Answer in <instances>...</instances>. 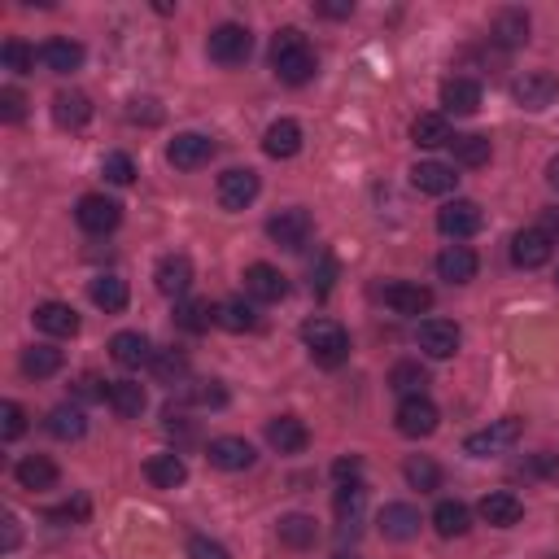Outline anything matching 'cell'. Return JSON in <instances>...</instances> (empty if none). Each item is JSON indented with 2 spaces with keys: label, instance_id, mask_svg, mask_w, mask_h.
Instances as JSON below:
<instances>
[{
  "label": "cell",
  "instance_id": "2",
  "mask_svg": "<svg viewBox=\"0 0 559 559\" xmlns=\"http://www.w3.org/2000/svg\"><path fill=\"white\" fill-rule=\"evenodd\" d=\"M302 341L311 350V359L319 367H341L350 359V332L337 319H306L302 324Z\"/></svg>",
  "mask_w": 559,
  "mask_h": 559
},
{
  "label": "cell",
  "instance_id": "7",
  "mask_svg": "<svg viewBox=\"0 0 559 559\" xmlns=\"http://www.w3.org/2000/svg\"><path fill=\"white\" fill-rule=\"evenodd\" d=\"M75 219H79V228L88 232V236H105V232L118 228V219H123V206H118L114 197H105V193H88V197H79Z\"/></svg>",
  "mask_w": 559,
  "mask_h": 559
},
{
  "label": "cell",
  "instance_id": "23",
  "mask_svg": "<svg viewBox=\"0 0 559 559\" xmlns=\"http://www.w3.org/2000/svg\"><path fill=\"white\" fill-rule=\"evenodd\" d=\"M442 105H446V114H477L481 110V83L468 75H450L442 83Z\"/></svg>",
  "mask_w": 559,
  "mask_h": 559
},
{
  "label": "cell",
  "instance_id": "20",
  "mask_svg": "<svg viewBox=\"0 0 559 559\" xmlns=\"http://www.w3.org/2000/svg\"><path fill=\"white\" fill-rule=\"evenodd\" d=\"M385 306L398 315H424V311H433V289L411 284V280H394L385 289Z\"/></svg>",
  "mask_w": 559,
  "mask_h": 559
},
{
  "label": "cell",
  "instance_id": "56",
  "mask_svg": "<svg viewBox=\"0 0 559 559\" xmlns=\"http://www.w3.org/2000/svg\"><path fill=\"white\" fill-rule=\"evenodd\" d=\"M315 14H319V18H350L354 5H350V0H319Z\"/></svg>",
  "mask_w": 559,
  "mask_h": 559
},
{
  "label": "cell",
  "instance_id": "58",
  "mask_svg": "<svg viewBox=\"0 0 559 559\" xmlns=\"http://www.w3.org/2000/svg\"><path fill=\"white\" fill-rule=\"evenodd\" d=\"M538 228H542L546 236H551V245L559 241V206H555V210H546V214H542V223H538Z\"/></svg>",
  "mask_w": 559,
  "mask_h": 559
},
{
  "label": "cell",
  "instance_id": "52",
  "mask_svg": "<svg viewBox=\"0 0 559 559\" xmlns=\"http://www.w3.org/2000/svg\"><path fill=\"white\" fill-rule=\"evenodd\" d=\"M529 472L542 481H559V450H538V455H529Z\"/></svg>",
  "mask_w": 559,
  "mask_h": 559
},
{
  "label": "cell",
  "instance_id": "59",
  "mask_svg": "<svg viewBox=\"0 0 559 559\" xmlns=\"http://www.w3.org/2000/svg\"><path fill=\"white\" fill-rule=\"evenodd\" d=\"M18 546V516H5V551Z\"/></svg>",
  "mask_w": 559,
  "mask_h": 559
},
{
  "label": "cell",
  "instance_id": "13",
  "mask_svg": "<svg viewBox=\"0 0 559 559\" xmlns=\"http://www.w3.org/2000/svg\"><path fill=\"white\" fill-rule=\"evenodd\" d=\"M245 293L254 302H284L289 297V276L271 263H249L245 267Z\"/></svg>",
  "mask_w": 559,
  "mask_h": 559
},
{
  "label": "cell",
  "instance_id": "41",
  "mask_svg": "<svg viewBox=\"0 0 559 559\" xmlns=\"http://www.w3.org/2000/svg\"><path fill=\"white\" fill-rule=\"evenodd\" d=\"M402 477H407V485H411V490H420V494L442 490V468H437L428 455H415V459L402 463Z\"/></svg>",
  "mask_w": 559,
  "mask_h": 559
},
{
  "label": "cell",
  "instance_id": "16",
  "mask_svg": "<svg viewBox=\"0 0 559 559\" xmlns=\"http://www.w3.org/2000/svg\"><path fill=\"white\" fill-rule=\"evenodd\" d=\"M376 529H380V538H389V542H411L415 533H420V511L411 503H385L376 516Z\"/></svg>",
  "mask_w": 559,
  "mask_h": 559
},
{
  "label": "cell",
  "instance_id": "5",
  "mask_svg": "<svg viewBox=\"0 0 559 559\" xmlns=\"http://www.w3.org/2000/svg\"><path fill=\"white\" fill-rule=\"evenodd\" d=\"M481 228H485V214L477 201H468V197H455L437 210V232L450 236V241H468V236H477Z\"/></svg>",
  "mask_w": 559,
  "mask_h": 559
},
{
  "label": "cell",
  "instance_id": "11",
  "mask_svg": "<svg viewBox=\"0 0 559 559\" xmlns=\"http://www.w3.org/2000/svg\"><path fill=\"white\" fill-rule=\"evenodd\" d=\"M415 341H420V350L428 354V359H455L463 332H459L455 319H424L420 332H415Z\"/></svg>",
  "mask_w": 559,
  "mask_h": 559
},
{
  "label": "cell",
  "instance_id": "15",
  "mask_svg": "<svg viewBox=\"0 0 559 559\" xmlns=\"http://www.w3.org/2000/svg\"><path fill=\"white\" fill-rule=\"evenodd\" d=\"M206 459H210V468H219V472H245V468H254L258 455L245 437H214L206 446Z\"/></svg>",
  "mask_w": 559,
  "mask_h": 559
},
{
  "label": "cell",
  "instance_id": "26",
  "mask_svg": "<svg viewBox=\"0 0 559 559\" xmlns=\"http://www.w3.org/2000/svg\"><path fill=\"white\" fill-rule=\"evenodd\" d=\"M35 328L49 332V337H75L79 332V311L66 302H44L35 306Z\"/></svg>",
  "mask_w": 559,
  "mask_h": 559
},
{
  "label": "cell",
  "instance_id": "21",
  "mask_svg": "<svg viewBox=\"0 0 559 559\" xmlns=\"http://www.w3.org/2000/svg\"><path fill=\"white\" fill-rule=\"evenodd\" d=\"M477 267H481V258L472 254L468 245H446L442 254H437V276L450 280V284H468V280H477Z\"/></svg>",
  "mask_w": 559,
  "mask_h": 559
},
{
  "label": "cell",
  "instance_id": "28",
  "mask_svg": "<svg viewBox=\"0 0 559 559\" xmlns=\"http://www.w3.org/2000/svg\"><path fill=\"white\" fill-rule=\"evenodd\" d=\"M44 428H49L57 442H79V437L88 433V415H83V407H75V402H62V407L49 411Z\"/></svg>",
  "mask_w": 559,
  "mask_h": 559
},
{
  "label": "cell",
  "instance_id": "51",
  "mask_svg": "<svg viewBox=\"0 0 559 559\" xmlns=\"http://www.w3.org/2000/svg\"><path fill=\"white\" fill-rule=\"evenodd\" d=\"M188 559H232V555H228V546H219L206 533H193L188 538Z\"/></svg>",
  "mask_w": 559,
  "mask_h": 559
},
{
  "label": "cell",
  "instance_id": "49",
  "mask_svg": "<svg viewBox=\"0 0 559 559\" xmlns=\"http://www.w3.org/2000/svg\"><path fill=\"white\" fill-rule=\"evenodd\" d=\"M22 433H27V411H22L18 402H5V407H0V437H5V442H18Z\"/></svg>",
  "mask_w": 559,
  "mask_h": 559
},
{
  "label": "cell",
  "instance_id": "48",
  "mask_svg": "<svg viewBox=\"0 0 559 559\" xmlns=\"http://www.w3.org/2000/svg\"><path fill=\"white\" fill-rule=\"evenodd\" d=\"M0 57H5V66L14 70V75H31V70H35V49H31V44H22V40H5Z\"/></svg>",
  "mask_w": 559,
  "mask_h": 559
},
{
  "label": "cell",
  "instance_id": "54",
  "mask_svg": "<svg viewBox=\"0 0 559 559\" xmlns=\"http://www.w3.org/2000/svg\"><path fill=\"white\" fill-rule=\"evenodd\" d=\"M49 520H57V525H75V520H88V498H75V503H66V507H53L49 511Z\"/></svg>",
  "mask_w": 559,
  "mask_h": 559
},
{
  "label": "cell",
  "instance_id": "40",
  "mask_svg": "<svg viewBox=\"0 0 559 559\" xmlns=\"http://www.w3.org/2000/svg\"><path fill=\"white\" fill-rule=\"evenodd\" d=\"M22 372H27L31 380H49L62 372V350H53V346H31V350H22Z\"/></svg>",
  "mask_w": 559,
  "mask_h": 559
},
{
  "label": "cell",
  "instance_id": "19",
  "mask_svg": "<svg viewBox=\"0 0 559 559\" xmlns=\"http://www.w3.org/2000/svg\"><path fill=\"white\" fill-rule=\"evenodd\" d=\"M411 184H415V193L446 197V193H455L459 175H455V166H446V162H415L411 166Z\"/></svg>",
  "mask_w": 559,
  "mask_h": 559
},
{
  "label": "cell",
  "instance_id": "34",
  "mask_svg": "<svg viewBox=\"0 0 559 559\" xmlns=\"http://www.w3.org/2000/svg\"><path fill=\"white\" fill-rule=\"evenodd\" d=\"M433 529L442 533V538H463V533L472 529V511L468 503H459V498H442L433 511Z\"/></svg>",
  "mask_w": 559,
  "mask_h": 559
},
{
  "label": "cell",
  "instance_id": "14",
  "mask_svg": "<svg viewBox=\"0 0 559 559\" xmlns=\"http://www.w3.org/2000/svg\"><path fill=\"white\" fill-rule=\"evenodd\" d=\"M551 236H546L542 228H520L516 236H511V263L525 267V271H538L551 263Z\"/></svg>",
  "mask_w": 559,
  "mask_h": 559
},
{
  "label": "cell",
  "instance_id": "37",
  "mask_svg": "<svg viewBox=\"0 0 559 559\" xmlns=\"http://www.w3.org/2000/svg\"><path fill=\"white\" fill-rule=\"evenodd\" d=\"M389 389L402 398H420L428 389V367H420L415 359H402L394 363V372H389Z\"/></svg>",
  "mask_w": 559,
  "mask_h": 559
},
{
  "label": "cell",
  "instance_id": "44",
  "mask_svg": "<svg viewBox=\"0 0 559 559\" xmlns=\"http://www.w3.org/2000/svg\"><path fill=\"white\" fill-rule=\"evenodd\" d=\"M184 398L193 402V407H201V411H219V407H228V389H223L219 380H193V385L184 389Z\"/></svg>",
  "mask_w": 559,
  "mask_h": 559
},
{
  "label": "cell",
  "instance_id": "10",
  "mask_svg": "<svg viewBox=\"0 0 559 559\" xmlns=\"http://www.w3.org/2000/svg\"><path fill=\"white\" fill-rule=\"evenodd\" d=\"M258 171H249V166H232V171H223L219 175V206L223 210H245V206H254V197H258Z\"/></svg>",
  "mask_w": 559,
  "mask_h": 559
},
{
  "label": "cell",
  "instance_id": "8",
  "mask_svg": "<svg viewBox=\"0 0 559 559\" xmlns=\"http://www.w3.org/2000/svg\"><path fill=\"white\" fill-rule=\"evenodd\" d=\"M311 232H315V219L302 206H289V210H280V214L267 219V236L280 249H302L306 241H311Z\"/></svg>",
  "mask_w": 559,
  "mask_h": 559
},
{
  "label": "cell",
  "instance_id": "55",
  "mask_svg": "<svg viewBox=\"0 0 559 559\" xmlns=\"http://www.w3.org/2000/svg\"><path fill=\"white\" fill-rule=\"evenodd\" d=\"M127 118H132V123H140V118H145V123H162V110H158V101H132Z\"/></svg>",
  "mask_w": 559,
  "mask_h": 559
},
{
  "label": "cell",
  "instance_id": "50",
  "mask_svg": "<svg viewBox=\"0 0 559 559\" xmlns=\"http://www.w3.org/2000/svg\"><path fill=\"white\" fill-rule=\"evenodd\" d=\"M0 118L5 123H22L27 118V97L18 88H0Z\"/></svg>",
  "mask_w": 559,
  "mask_h": 559
},
{
  "label": "cell",
  "instance_id": "60",
  "mask_svg": "<svg viewBox=\"0 0 559 559\" xmlns=\"http://www.w3.org/2000/svg\"><path fill=\"white\" fill-rule=\"evenodd\" d=\"M546 184L559 193V158H551V166H546Z\"/></svg>",
  "mask_w": 559,
  "mask_h": 559
},
{
  "label": "cell",
  "instance_id": "30",
  "mask_svg": "<svg viewBox=\"0 0 559 559\" xmlns=\"http://www.w3.org/2000/svg\"><path fill=\"white\" fill-rule=\"evenodd\" d=\"M14 477H18L22 490H53L62 472H57V463H53V459H44V455H27V459H18Z\"/></svg>",
  "mask_w": 559,
  "mask_h": 559
},
{
  "label": "cell",
  "instance_id": "9",
  "mask_svg": "<svg viewBox=\"0 0 559 559\" xmlns=\"http://www.w3.org/2000/svg\"><path fill=\"white\" fill-rule=\"evenodd\" d=\"M398 433L402 437H433L437 424H442V411L433 407V398H402L398 402V415H394Z\"/></svg>",
  "mask_w": 559,
  "mask_h": 559
},
{
  "label": "cell",
  "instance_id": "24",
  "mask_svg": "<svg viewBox=\"0 0 559 559\" xmlns=\"http://www.w3.org/2000/svg\"><path fill=\"white\" fill-rule=\"evenodd\" d=\"M153 354L158 350L149 346L145 332H114L110 337V359L118 367H145V363H153Z\"/></svg>",
  "mask_w": 559,
  "mask_h": 559
},
{
  "label": "cell",
  "instance_id": "46",
  "mask_svg": "<svg viewBox=\"0 0 559 559\" xmlns=\"http://www.w3.org/2000/svg\"><path fill=\"white\" fill-rule=\"evenodd\" d=\"M101 175H105L110 184L127 188V184L136 180V162L127 158V153H105V158H101Z\"/></svg>",
  "mask_w": 559,
  "mask_h": 559
},
{
  "label": "cell",
  "instance_id": "29",
  "mask_svg": "<svg viewBox=\"0 0 559 559\" xmlns=\"http://www.w3.org/2000/svg\"><path fill=\"white\" fill-rule=\"evenodd\" d=\"M105 402L123 415V420H136L140 411L149 407V394L140 380H110V394H105Z\"/></svg>",
  "mask_w": 559,
  "mask_h": 559
},
{
  "label": "cell",
  "instance_id": "36",
  "mask_svg": "<svg viewBox=\"0 0 559 559\" xmlns=\"http://www.w3.org/2000/svg\"><path fill=\"white\" fill-rule=\"evenodd\" d=\"M411 140L420 149H442L455 140V132H450V123H446V114H420L411 123Z\"/></svg>",
  "mask_w": 559,
  "mask_h": 559
},
{
  "label": "cell",
  "instance_id": "18",
  "mask_svg": "<svg viewBox=\"0 0 559 559\" xmlns=\"http://www.w3.org/2000/svg\"><path fill=\"white\" fill-rule=\"evenodd\" d=\"M267 442L280 450V455H302L306 446H311V428H306L297 415H276V420L267 424Z\"/></svg>",
  "mask_w": 559,
  "mask_h": 559
},
{
  "label": "cell",
  "instance_id": "61",
  "mask_svg": "<svg viewBox=\"0 0 559 559\" xmlns=\"http://www.w3.org/2000/svg\"><path fill=\"white\" fill-rule=\"evenodd\" d=\"M555 284H559V271H555Z\"/></svg>",
  "mask_w": 559,
  "mask_h": 559
},
{
  "label": "cell",
  "instance_id": "1",
  "mask_svg": "<svg viewBox=\"0 0 559 559\" xmlns=\"http://www.w3.org/2000/svg\"><path fill=\"white\" fill-rule=\"evenodd\" d=\"M271 70H276L280 83H289V88H302V83L315 79L319 57L311 49V40L297 27L276 31V40H271Z\"/></svg>",
  "mask_w": 559,
  "mask_h": 559
},
{
  "label": "cell",
  "instance_id": "33",
  "mask_svg": "<svg viewBox=\"0 0 559 559\" xmlns=\"http://www.w3.org/2000/svg\"><path fill=\"white\" fill-rule=\"evenodd\" d=\"M88 293H92V302L101 306L105 315H118V311H127V280L123 276H114V271H105V276H97L88 284Z\"/></svg>",
  "mask_w": 559,
  "mask_h": 559
},
{
  "label": "cell",
  "instance_id": "43",
  "mask_svg": "<svg viewBox=\"0 0 559 559\" xmlns=\"http://www.w3.org/2000/svg\"><path fill=\"white\" fill-rule=\"evenodd\" d=\"M450 149H455V162L459 166H485V162H490V153H494L490 136H481V132L455 136V140H450Z\"/></svg>",
  "mask_w": 559,
  "mask_h": 559
},
{
  "label": "cell",
  "instance_id": "62",
  "mask_svg": "<svg viewBox=\"0 0 559 559\" xmlns=\"http://www.w3.org/2000/svg\"><path fill=\"white\" fill-rule=\"evenodd\" d=\"M337 559H350V555H337Z\"/></svg>",
  "mask_w": 559,
  "mask_h": 559
},
{
  "label": "cell",
  "instance_id": "27",
  "mask_svg": "<svg viewBox=\"0 0 559 559\" xmlns=\"http://www.w3.org/2000/svg\"><path fill=\"white\" fill-rule=\"evenodd\" d=\"M263 149H267V158H276V162L297 158V149H302V127H297L293 118H276L263 136Z\"/></svg>",
  "mask_w": 559,
  "mask_h": 559
},
{
  "label": "cell",
  "instance_id": "42",
  "mask_svg": "<svg viewBox=\"0 0 559 559\" xmlns=\"http://www.w3.org/2000/svg\"><path fill=\"white\" fill-rule=\"evenodd\" d=\"M219 328H228V332H254L258 328V311L245 302V297H228V302H219Z\"/></svg>",
  "mask_w": 559,
  "mask_h": 559
},
{
  "label": "cell",
  "instance_id": "35",
  "mask_svg": "<svg viewBox=\"0 0 559 559\" xmlns=\"http://www.w3.org/2000/svg\"><path fill=\"white\" fill-rule=\"evenodd\" d=\"M276 533H280V542L289 546V551H311V546L319 542V525H315V516H302V511L284 516Z\"/></svg>",
  "mask_w": 559,
  "mask_h": 559
},
{
  "label": "cell",
  "instance_id": "25",
  "mask_svg": "<svg viewBox=\"0 0 559 559\" xmlns=\"http://www.w3.org/2000/svg\"><path fill=\"white\" fill-rule=\"evenodd\" d=\"M145 477H149V485H158V490H180L188 481V463L175 455V450H162V455H149Z\"/></svg>",
  "mask_w": 559,
  "mask_h": 559
},
{
  "label": "cell",
  "instance_id": "31",
  "mask_svg": "<svg viewBox=\"0 0 559 559\" xmlns=\"http://www.w3.org/2000/svg\"><path fill=\"white\" fill-rule=\"evenodd\" d=\"M40 62L53 70V75H70V70L83 66V44L79 40H66V35H57L40 49Z\"/></svg>",
  "mask_w": 559,
  "mask_h": 559
},
{
  "label": "cell",
  "instance_id": "32",
  "mask_svg": "<svg viewBox=\"0 0 559 559\" xmlns=\"http://www.w3.org/2000/svg\"><path fill=\"white\" fill-rule=\"evenodd\" d=\"M92 118V101L83 92H57L53 97V123L66 127V132H79L83 123Z\"/></svg>",
  "mask_w": 559,
  "mask_h": 559
},
{
  "label": "cell",
  "instance_id": "57",
  "mask_svg": "<svg viewBox=\"0 0 559 559\" xmlns=\"http://www.w3.org/2000/svg\"><path fill=\"white\" fill-rule=\"evenodd\" d=\"M359 468H363V463L359 459H337V463H332V477H337L341 485H350V481H359Z\"/></svg>",
  "mask_w": 559,
  "mask_h": 559
},
{
  "label": "cell",
  "instance_id": "12",
  "mask_svg": "<svg viewBox=\"0 0 559 559\" xmlns=\"http://www.w3.org/2000/svg\"><path fill=\"white\" fill-rule=\"evenodd\" d=\"M210 158H214V140L201 132H180L171 140V149H166V162L175 171H201V166H210Z\"/></svg>",
  "mask_w": 559,
  "mask_h": 559
},
{
  "label": "cell",
  "instance_id": "4",
  "mask_svg": "<svg viewBox=\"0 0 559 559\" xmlns=\"http://www.w3.org/2000/svg\"><path fill=\"white\" fill-rule=\"evenodd\" d=\"M520 433H525V420L520 415H507V420H494L490 428H481V433H472L463 450H468L472 459H490V455H503L520 442Z\"/></svg>",
  "mask_w": 559,
  "mask_h": 559
},
{
  "label": "cell",
  "instance_id": "47",
  "mask_svg": "<svg viewBox=\"0 0 559 559\" xmlns=\"http://www.w3.org/2000/svg\"><path fill=\"white\" fill-rule=\"evenodd\" d=\"M363 481H350V485H341L337 490V516H341V525H350V520H359V511H363Z\"/></svg>",
  "mask_w": 559,
  "mask_h": 559
},
{
  "label": "cell",
  "instance_id": "53",
  "mask_svg": "<svg viewBox=\"0 0 559 559\" xmlns=\"http://www.w3.org/2000/svg\"><path fill=\"white\" fill-rule=\"evenodd\" d=\"M332 280H337V263H332V254H319V267H311V284L315 293L324 297L332 289Z\"/></svg>",
  "mask_w": 559,
  "mask_h": 559
},
{
  "label": "cell",
  "instance_id": "39",
  "mask_svg": "<svg viewBox=\"0 0 559 559\" xmlns=\"http://www.w3.org/2000/svg\"><path fill=\"white\" fill-rule=\"evenodd\" d=\"M175 324H180L184 332H210V324H219V306L201 302V297H193V302H180V306H175Z\"/></svg>",
  "mask_w": 559,
  "mask_h": 559
},
{
  "label": "cell",
  "instance_id": "6",
  "mask_svg": "<svg viewBox=\"0 0 559 559\" xmlns=\"http://www.w3.org/2000/svg\"><path fill=\"white\" fill-rule=\"evenodd\" d=\"M511 97H516L520 110L542 114L546 105H555V97H559V79L551 70H525V75H516V83H511Z\"/></svg>",
  "mask_w": 559,
  "mask_h": 559
},
{
  "label": "cell",
  "instance_id": "22",
  "mask_svg": "<svg viewBox=\"0 0 559 559\" xmlns=\"http://www.w3.org/2000/svg\"><path fill=\"white\" fill-rule=\"evenodd\" d=\"M481 520L485 525H494V529H511V525H520V516H525V503H520L516 494H507V490H494V494H485L481 498Z\"/></svg>",
  "mask_w": 559,
  "mask_h": 559
},
{
  "label": "cell",
  "instance_id": "17",
  "mask_svg": "<svg viewBox=\"0 0 559 559\" xmlns=\"http://www.w3.org/2000/svg\"><path fill=\"white\" fill-rule=\"evenodd\" d=\"M153 280H158V293L184 297L188 289H193V258H188V254H166V258H158V271H153Z\"/></svg>",
  "mask_w": 559,
  "mask_h": 559
},
{
  "label": "cell",
  "instance_id": "45",
  "mask_svg": "<svg viewBox=\"0 0 559 559\" xmlns=\"http://www.w3.org/2000/svg\"><path fill=\"white\" fill-rule=\"evenodd\" d=\"M149 367H153V376H158L162 385H175V380H184V376H188V359H184L180 350H158Z\"/></svg>",
  "mask_w": 559,
  "mask_h": 559
},
{
  "label": "cell",
  "instance_id": "38",
  "mask_svg": "<svg viewBox=\"0 0 559 559\" xmlns=\"http://www.w3.org/2000/svg\"><path fill=\"white\" fill-rule=\"evenodd\" d=\"M494 40L503 44V49H520V44L529 40V14L525 9H503V14L494 18Z\"/></svg>",
  "mask_w": 559,
  "mask_h": 559
},
{
  "label": "cell",
  "instance_id": "3",
  "mask_svg": "<svg viewBox=\"0 0 559 559\" xmlns=\"http://www.w3.org/2000/svg\"><path fill=\"white\" fill-rule=\"evenodd\" d=\"M206 53H210V62H219V66H245L249 53H254V35H249V27H241V22H223V27L210 31Z\"/></svg>",
  "mask_w": 559,
  "mask_h": 559
}]
</instances>
